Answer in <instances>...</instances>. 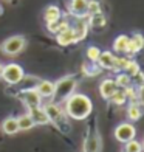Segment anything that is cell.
<instances>
[{
  "label": "cell",
  "mask_w": 144,
  "mask_h": 152,
  "mask_svg": "<svg viewBox=\"0 0 144 152\" xmlns=\"http://www.w3.org/2000/svg\"><path fill=\"white\" fill-rule=\"evenodd\" d=\"M93 112V102L84 93H76L74 92L70 98L64 102V113L71 120L82 121L90 116Z\"/></svg>",
  "instance_id": "obj_1"
},
{
  "label": "cell",
  "mask_w": 144,
  "mask_h": 152,
  "mask_svg": "<svg viewBox=\"0 0 144 152\" xmlns=\"http://www.w3.org/2000/svg\"><path fill=\"white\" fill-rule=\"evenodd\" d=\"M76 86H78V79L71 75L57 79L54 82V93H53L51 101L57 102V104H64V102L74 93Z\"/></svg>",
  "instance_id": "obj_2"
},
{
  "label": "cell",
  "mask_w": 144,
  "mask_h": 152,
  "mask_svg": "<svg viewBox=\"0 0 144 152\" xmlns=\"http://www.w3.org/2000/svg\"><path fill=\"white\" fill-rule=\"evenodd\" d=\"M25 47H26V39L17 34V36H11L8 39H5L2 45H0V50L6 56H16L20 51H23Z\"/></svg>",
  "instance_id": "obj_3"
},
{
  "label": "cell",
  "mask_w": 144,
  "mask_h": 152,
  "mask_svg": "<svg viewBox=\"0 0 144 152\" xmlns=\"http://www.w3.org/2000/svg\"><path fill=\"white\" fill-rule=\"evenodd\" d=\"M25 78V72L23 67L16 64V62H9V64L3 65V73H2V79L9 86H16L19 82H22Z\"/></svg>",
  "instance_id": "obj_4"
},
{
  "label": "cell",
  "mask_w": 144,
  "mask_h": 152,
  "mask_svg": "<svg viewBox=\"0 0 144 152\" xmlns=\"http://www.w3.org/2000/svg\"><path fill=\"white\" fill-rule=\"evenodd\" d=\"M135 137H136V129L133 126V123H130V121L119 123L118 126L115 127V138H116V141H119L122 144L130 141V140H133Z\"/></svg>",
  "instance_id": "obj_5"
},
{
  "label": "cell",
  "mask_w": 144,
  "mask_h": 152,
  "mask_svg": "<svg viewBox=\"0 0 144 152\" xmlns=\"http://www.w3.org/2000/svg\"><path fill=\"white\" fill-rule=\"evenodd\" d=\"M20 101L23 102V106L28 110L42 106V98H40V95L36 92V88H23V90L20 92Z\"/></svg>",
  "instance_id": "obj_6"
},
{
  "label": "cell",
  "mask_w": 144,
  "mask_h": 152,
  "mask_svg": "<svg viewBox=\"0 0 144 152\" xmlns=\"http://www.w3.org/2000/svg\"><path fill=\"white\" fill-rule=\"evenodd\" d=\"M143 48H144V36L141 33H133L132 36H129V45L126 50L127 56H135Z\"/></svg>",
  "instance_id": "obj_7"
},
{
  "label": "cell",
  "mask_w": 144,
  "mask_h": 152,
  "mask_svg": "<svg viewBox=\"0 0 144 152\" xmlns=\"http://www.w3.org/2000/svg\"><path fill=\"white\" fill-rule=\"evenodd\" d=\"M42 107H44V110H45V113L48 116V120H50V123H57L64 116L62 106L57 104V102H54V101L47 102V104H44Z\"/></svg>",
  "instance_id": "obj_8"
},
{
  "label": "cell",
  "mask_w": 144,
  "mask_h": 152,
  "mask_svg": "<svg viewBox=\"0 0 144 152\" xmlns=\"http://www.w3.org/2000/svg\"><path fill=\"white\" fill-rule=\"evenodd\" d=\"M87 3L88 0H70L68 2V11L76 19H85L87 14Z\"/></svg>",
  "instance_id": "obj_9"
},
{
  "label": "cell",
  "mask_w": 144,
  "mask_h": 152,
  "mask_svg": "<svg viewBox=\"0 0 144 152\" xmlns=\"http://www.w3.org/2000/svg\"><path fill=\"white\" fill-rule=\"evenodd\" d=\"M34 88H36V92L40 95L42 99H51L54 93V82L48 79H42V81H37Z\"/></svg>",
  "instance_id": "obj_10"
},
{
  "label": "cell",
  "mask_w": 144,
  "mask_h": 152,
  "mask_svg": "<svg viewBox=\"0 0 144 152\" xmlns=\"http://www.w3.org/2000/svg\"><path fill=\"white\" fill-rule=\"evenodd\" d=\"M73 28V33H74V40L76 42H81V40H84L88 34V20L85 19H76V22L74 25L71 26Z\"/></svg>",
  "instance_id": "obj_11"
},
{
  "label": "cell",
  "mask_w": 144,
  "mask_h": 152,
  "mask_svg": "<svg viewBox=\"0 0 144 152\" xmlns=\"http://www.w3.org/2000/svg\"><path fill=\"white\" fill-rule=\"evenodd\" d=\"M115 59L116 56L112 53V51H101L99 54V59L96 61V64H98L99 68H104V70H113V67H115Z\"/></svg>",
  "instance_id": "obj_12"
},
{
  "label": "cell",
  "mask_w": 144,
  "mask_h": 152,
  "mask_svg": "<svg viewBox=\"0 0 144 152\" xmlns=\"http://www.w3.org/2000/svg\"><path fill=\"white\" fill-rule=\"evenodd\" d=\"M116 88H118V87H116V84H115V79L105 78V79H102L101 84H99V95L104 99H110Z\"/></svg>",
  "instance_id": "obj_13"
},
{
  "label": "cell",
  "mask_w": 144,
  "mask_h": 152,
  "mask_svg": "<svg viewBox=\"0 0 144 152\" xmlns=\"http://www.w3.org/2000/svg\"><path fill=\"white\" fill-rule=\"evenodd\" d=\"M101 149V138L96 132H92L85 137L84 141V152H99Z\"/></svg>",
  "instance_id": "obj_14"
},
{
  "label": "cell",
  "mask_w": 144,
  "mask_h": 152,
  "mask_svg": "<svg viewBox=\"0 0 144 152\" xmlns=\"http://www.w3.org/2000/svg\"><path fill=\"white\" fill-rule=\"evenodd\" d=\"M56 42H57L60 47H68V45H71V44H76L71 25L68 26L67 30H64V31H60V33L56 34Z\"/></svg>",
  "instance_id": "obj_15"
},
{
  "label": "cell",
  "mask_w": 144,
  "mask_h": 152,
  "mask_svg": "<svg viewBox=\"0 0 144 152\" xmlns=\"http://www.w3.org/2000/svg\"><path fill=\"white\" fill-rule=\"evenodd\" d=\"M28 115L31 116V120L34 121V124H39V126H45V124L50 123V120H48V116H47V113H45V110H44L42 106L30 109Z\"/></svg>",
  "instance_id": "obj_16"
},
{
  "label": "cell",
  "mask_w": 144,
  "mask_h": 152,
  "mask_svg": "<svg viewBox=\"0 0 144 152\" xmlns=\"http://www.w3.org/2000/svg\"><path fill=\"white\" fill-rule=\"evenodd\" d=\"M0 129H2V132L6 134V135H16L17 132H20L16 116H8V118H5L2 121V124H0Z\"/></svg>",
  "instance_id": "obj_17"
},
{
  "label": "cell",
  "mask_w": 144,
  "mask_h": 152,
  "mask_svg": "<svg viewBox=\"0 0 144 152\" xmlns=\"http://www.w3.org/2000/svg\"><path fill=\"white\" fill-rule=\"evenodd\" d=\"M44 19H45L47 23L56 22V20L62 19V11H60V8L56 5H48L44 11Z\"/></svg>",
  "instance_id": "obj_18"
},
{
  "label": "cell",
  "mask_w": 144,
  "mask_h": 152,
  "mask_svg": "<svg viewBox=\"0 0 144 152\" xmlns=\"http://www.w3.org/2000/svg\"><path fill=\"white\" fill-rule=\"evenodd\" d=\"M141 116H143L141 104H138V102H130L127 106V120L130 123H133V121H138Z\"/></svg>",
  "instance_id": "obj_19"
},
{
  "label": "cell",
  "mask_w": 144,
  "mask_h": 152,
  "mask_svg": "<svg viewBox=\"0 0 144 152\" xmlns=\"http://www.w3.org/2000/svg\"><path fill=\"white\" fill-rule=\"evenodd\" d=\"M127 45H129V36L127 34H119V36L115 37V40H113V50L119 54H126Z\"/></svg>",
  "instance_id": "obj_20"
},
{
  "label": "cell",
  "mask_w": 144,
  "mask_h": 152,
  "mask_svg": "<svg viewBox=\"0 0 144 152\" xmlns=\"http://www.w3.org/2000/svg\"><path fill=\"white\" fill-rule=\"evenodd\" d=\"M68 26H70V22H68L67 19H59V20H56V22L47 23V30L50 31L51 34H57V33H60V31L67 30Z\"/></svg>",
  "instance_id": "obj_21"
},
{
  "label": "cell",
  "mask_w": 144,
  "mask_h": 152,
  "mask_svg": "<svg viewBox=\"0 0 144 152\" xmlns=\"http://www.w3.org/2000/svg\"><path fill=\"white\" fill-rule=\"evenodd\" d=\"M17 124H19V130H30L33 129L36 124H34V121L31 120V116L28 115V112L17 116Z\"/></svg>",
  "instance_id": "obj_22"
},
{
  "label": "cell",
  "mask_w": 144,
  "mask_h": 152,
  "mask_svg": "<svg viewBox=\"0 0 144 152\" xmlns=\"http://www.w3.org/2000/svg\"><path fill=\"white\" fill-rule=\"evenodd\" d=\"M132 78H130L129 75H126L124 72H119L118 75H116V78H115V84L118 88H126L129 86H132Z\"/></svg>",
  "instance_id": "obj_23"
},
{
  "label": "cell",
  "mask_w": 144,
  "mask_h": 152,
  "mask_svg": "<svg viewBox=\"0 0 144 152\" xmlns=\"http://www.w3.org/2000/svg\"><path fill=\"white\" fill-rule=\"evenodd\" d=\"M105 16L99 12V14H95V16H90V20H88V26L90 28H104L105 26Z\"/></svg>",
  "instance_id": "obj_24"
},
{
  "label": "cell",
  "mask_w": 144,
  "mask_h": 152,
  "mask_svg": "<svg viewBox=\"0 0 144 152\" xmlns=\"http://www.w3.org/2000/svg\"><path fill=\"white\" fill-rule=\"evenodd\" d=\"M110 101L113 102L115 106H124L126 102H127V98H126V95H124V90H122V88H116L115 93L112 95Z\"/></svg>",
  "instance_id": "obj_25"
},
{
  "label": "cell",
  "mask_w": 144,
  "mask_h": 152,
  "mask_svg": "<svg viewBox=\"0 0 144 152\" xmlns=\"http://www.w3.org/2000/svg\"><path fill=\"white\" fill-rule=\"evenodd\" d=\"M122 72H124L126 75H129L130 78H133V76L138 73V72H141V70H140V64H138L136 61H133V59H129L127 65L124 67V70H122Z\"/></svg>",
  "instance_id": "obj_26"
},
{
  "label": "cell",
  "mask_w": 144,
  "mask_h": 152,
  "mask_svg": "<svg viewBox=\"0 0 144 152\" xmlns=\"http://www.w3.org/2000/svg\"><path fill=\"white\" fill-rule=\"evenodd\" d=\"M124 152H143V146H141V141L138 140H130L127 143H124Z\"/></svg>",
  "instance_id": "obj_27"
},
{
  "label": "cell",
  "mask_w": 144,
  "mask_h": 152,
  "mask_svg": "<svg viewBox=\"0 0 144 152\" xmlns=\"http://www.w3.org/2000/svg\"><path fill=\"white\" fill-rule=\"evenodd\" d=\"M101 12V3L98 0H88L87 3V14L88 16H95V14H99Z\"/></svg>",
  "instance_id": "obj_28"
},
{
  "label": "cell",
  "mask_w": 144,
  "mask_h": 152,
  "mask_svg": "<svg viewBox=\"0 0 144 152\" xmlns=\"http://www.w3.org/2000/svg\"><path fill=\"white\" fill-rule=\"evenodd\" d=\"M85 53H87V59L90 61V62H95V64H96V61L99 59L101 50H99L98 47H95V45H90V47L87 48V51H85Z\"/></svg>",
  "instance_id": "obj_29"
},
{
  "label": "cell",
  "mask_w": 144,
  "mask_h": 152,
  "mask_svg": "<svg viewBox=\"0 0 144 152\" xmlns=\"http://www.w3.org/2000/svg\"><path fill=\"white\" fill-rule=\"evenodd\" d=\"M122 90H124V95H126L129 102H136V87L129 86L126 88H122Z\"/></svg>",
  "instance_id": "obj_30"
},
{
  "label": "cell",
  "mask_w": 144,
  "mask_h": 152,
  "mask_svg": "<svg viewBox=\"0 0 144 152\" xmlns=\"http://www.w3.org/2000/svg\"><path fill=\"white\" fill-rule=\"evenodd\" d=\"M136 102L141 106H144V84L136 87Z\"/></svg>",
  "instance_id": "obj_31"
},
{
  "label": "cell",
  "mask_w": 144,
  "mask_h": 152,
  "mask_svg": "<svg viewBox=\"0 0 144 152\" xmlns=\"http://www.w3.org/2000/svg\"><path fill=\"white\" fill-rule=\"evenodd\" d=\"M133 79L136 81L138 87H140V86H143V84H144V73H143V72H138V73H136V75L133 76V78H132V81H133Z\"/></svg>",
  "instance_id": "obj_32"
},
{
  "label": "cell",
  "mask_w": 144,
  "mask_h": 152,
  "mask_svg": "<svg viewBox=\"0 0 144 152\" xmlns=\"http://www.w3.org/2000/svg\"><path fill=\"white\" fill-rule=\"evenodd\" d=\"M2 73H3V64L0 62V78H2Z\"/></svg>",
  "instance_id": "obj_33"
},
{
  "label": "cell",
  "mask_w": 144,
  "mask_h": 152,
  "mask_svg": "<svg viewBox=\"0 0 144 152\" xmlns=\"http://www.w3.org/2000/svg\"><path fill=\"white\" fill-rule=\"evenodd\" d=\"M141 146H143V152H144V138H143V141H141Z\"/></svg>",
  "instance_id": "obj_34"
},
{
  "label": "cell",
  "mask_w": 144,
  "mask_h": 152,
  "mask_svg": "<svg viewBox=\"0 0 144 152\" xmlns=\"http://www.w3.org/2000/svg\"><path fill=\"white\" fill-rule=\"evenodd\" d=\"M0 14H2V6H0Z\"/></svg>",
  "instance_id": "obj_35"
},
{
  "label": "cell",
  "mask_w": 144,
  "mask_h": 152,
  "mask_svg": "<svg viewBox=\"0 0 144 152\" xmlns=\"http://www.w3.org/2000/svg\"><path fill=\"white\" fill-rule=\"evenodd\" d=\"M122 152H124V151H122Z\"/></svg>",
  "instance_id": "obj_36"
}]
</instances>
